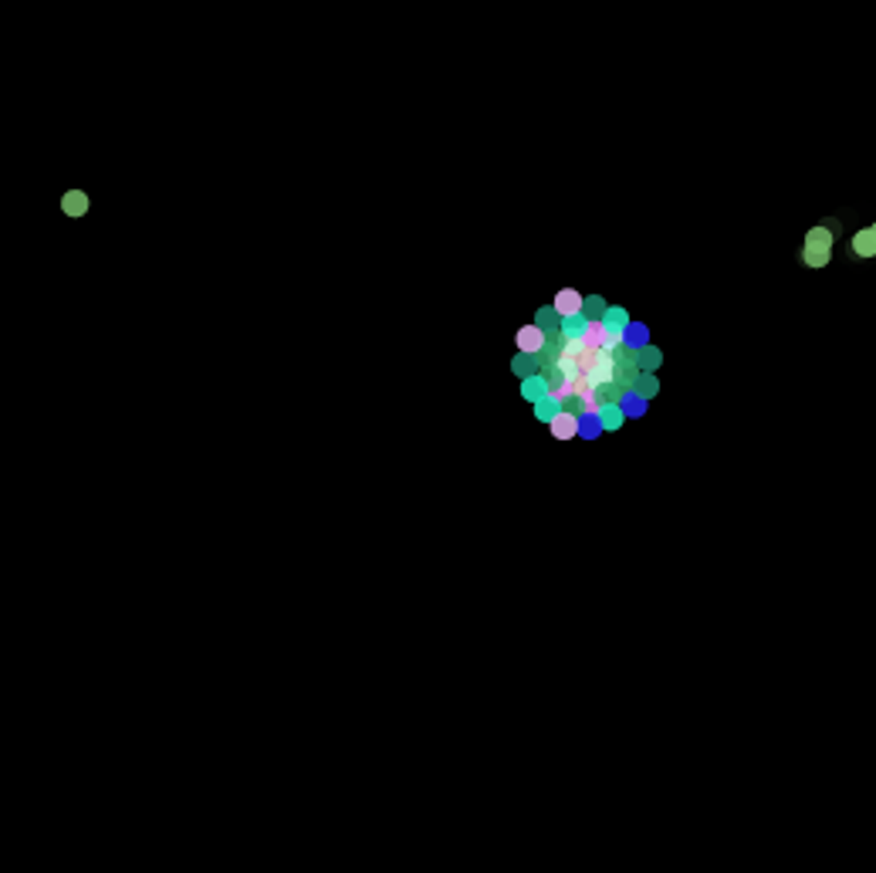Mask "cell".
Here are the masks:
<instances>
[{
	"instance_id": "cell-1",
	"label": "cell",
	"mask_w": 876,
	"mask_h": 873,
	"mask_svg": "<svg viewBox=\"0 0 876 873\" xmlns=\"http://www.w3.org/2000/svg\"><path fill=\"white\" fill-rule=\"evenodd\" d=\"M833 257V231L829 227H812L802 244V261L809 268H826Z\"/></svg>"
},
{
	"instance_id": "cell-2",
	"label": "cell",
	"mask_w": 876,
	"mask_h": 873,
	"mask_svg": "<svg viewBox=\"0 0 876 873\" xmlns=\"http://www.w3.org/2000/svg\"><path fill=\"white\" fill-rule=\"evenodd\" d=\"M515 342H518L521 356H542V353H545V346H548V339H545V328H542V325H521L518 335H515Z\"/></svg>"
},
{
	"instance_id": "cell-3",
	"label": "cell",
	"mask_w": 876,
	"mask_h": 873,
	"mask_svg": "<svg viewBox=\"0 0 876 873\" xmlns=\"http://www.w3.org/2000/svg\"><path fill=\"white\" fill-rule=\"evenodd\" d=\"M582 305H586V298H582V291H575V288H562L555 295V305H552V312L558 318H575L582 312Z\"/></svg>"
},
{
	"instance_id": "cell-4",
	"label": "cell",
	"mask_w": 876,
	"mask_h": 873,
	"mask_svg": "<svg viewBox=\"0 0 876 873\" xmlns=\"http://www.w3.org/2000/svg\"><path fill=\"white\" fill-rule=\"evenodd\" d=\"M548 430L555 440H575L579 437V417L568 413V410H558L555 417L548 420Z\"/></svg>"
},
{
	"instance_id": "cell-5",
	"label": "cell",
	"mask_w": 876,
	"mask_h": 873,
	"mask_svg": "<svg viewBox=\"0 0 876 873\" xmlns=\"http://www.w3.org/2000/svg\"><path fill=\"white\" fill-rule=\"evenodd\" d=\"M849 251L856 254V257H873L876 254V224L873 227H866V231H859L853 244H849Z\"/></svg>"
},
{
	"instance_id": "cell-6",
	"label": "cell",
	"mask_w": 876,
	"mask_h": 873,
	"mask_svg": "<svg viewBox=\"0 0 876 873\" xmlns=\"http://www.w3.org/2000/svg\"><path fill=\"white\" fill-rule=\"evenodd\" d=\"M609 406V399L602 397V393H592V397L579 399V413H582V420H589V417H602V410Z\"/></svg>"
},
{
	"instance_id": "cell-7",
	"label": "cell",
	"mask_w": 876,
	"mask_h": 873,
	"mask_svg": "<svg viewBox=\"0 0 876 873\" xmlns=\"http://www.w3.org/2000/svg\"><path fill=\"white\" fill-rule=\"evenodd\" d=\"M61 207H65V213H68V217H81V213L88 210V197H85L81 190H68L65 200H61Z\"/></svg>"
},
{
	"instance_id": "cell-8",
	"label": "cell",
	"mask_w": 876,
	"mask_h": 873,
	"mask_svg": "<svg viewBox=\"0 0 876 873\" xmlns=\"http://www.w3.org/2000/svg\"><path fill=\"white\" fill-rule=\"evenodd\" d=\"M619 423H623V410H619V406H606V410H602V427L616 430Z\"/></svg>"
}]
</instances>
